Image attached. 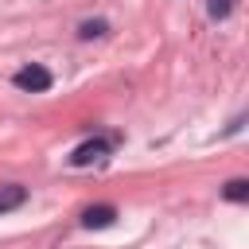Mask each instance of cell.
Returning <instances> with one entry per match:
<instances>
[{
    "label": "cell",
    "instance_id": "obj_1",
    "mask_svg": "<svg viewBox=\"0 0 249 249\" xmlns=\"http://www.w3.org/2000/svg\"><path fill=\"white\" fill-rule=\"evenodd\" d=\"M12 82H16V89H23V93H43V89H51V70L47 66H23V70H16L12 74Z\"/></svg>",
    "mask_w": 249,
    "mask_h": 249
},
{
    "label": "cell",
    "instance_id": "obj_2",
    "mask_svg": "<svg viewBox=\"0 0 249 249\" xmlns=\"http://www.w3.org/2000/svg\"><path fill=\"white\" fill-rule=\"evenodd\" d=\"M105 152H109V140H101V136H97V140H86V144H78V148H74V156H70V163H74V167H86V163L101 160Z\"/></svg>",
    "mask_w": 249,
    "mask_h": 249
},
{
    "label": "cell",
    "instance_id": "obj_3",
    "mask_svg": "<svg viewBox=\"0 0 249 249\" xmlns=\"http://www.w3.org/2000/svg\"><path fill=\"white\" fill-rule=\"evenodd\" d=\"M113 218H117V206H109V202L82 210V226L86 230H105V226H113Z\"/></svg>",
    "mask_w": 249,
    "mask_h": 249
},
{
    "label": "cell",
    "instance_id": "obj_4",
    "mask_svg": "<svg viewBox=\"0 0 249 249\" xmlns=\"http://www.w3.org/2000/svg\"><path fill=\"white\" fill-rule=\"evenodd\" d=\"M23 202H27V187H19V183H0V214L16 210V206H23Z\"/></svg>",
    "mask_w": 249,
    "mask_h": 249
},
{
    "label": "cell",
    "instance_id": "obj_5",
    "mask_svg": "<svg viewBox=\"0 0 249 249\" xmlns=\"http://www.w3.org/2000/svg\"><path fill=\"white\" fill-rule=\"evenodd\" d=\"M222 195H226L230 202H245V198H249V183H245V179H230Z\"/></svg>",
    "mask_w": 249,
    "mask_h": 249
},
{
    "label": "cell",
    "instance_id": "obj_6",
    "mask_svg": "<svg viewBox=\"0 0 249 249\" xmlns=\"http://www.w3.org/2000/svg\"><path fill=\"white\" fill-rule=\"evenodd\" d=\"M97 35H105V19H86L78 27V39H97Z\"/></svg>",
    "mask_w": 249,
    "mask_h": 249
},
{
    "label": "cell",
    "instance_id": "obj_7",
    "mask_svg": "<svg viewBox=\"0 0 249 249\" xmlns=\"http://www.w3.org/2000/svg\"><path fill=\"white\" fill-rule=\"evenodd\" d=\"M230 8H233L230 0H206V12H210V19H226V16H230Z\"/></svg>",
    "mask_w": 249,
    "mask_h": 249
}]
</instances>
